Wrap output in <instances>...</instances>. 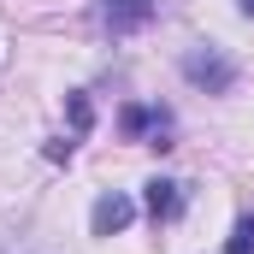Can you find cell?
<instances>
[{"instance_id":"cell-1","label":"cell","mask_w":254,"mask_h":254,"mask_svg":"<svg viewBox=\"0 0 254 254\" xmlns=\"http://www.w3.org/2000/svg\"><path fill=\"white\" fill-rule=\"evenodd\" d=\"M184 77H190L195 89H207V95H225V89L237 83V65L225 60L219 48H190V54H184Z\"/></svg>"},{"instance_id":"cell-2","label":"cell","mask_w":254,"mask_h":254,"mask_svg":"<svg viewBox=\"0 0 254 254\" xmlns=\"http://www.w3.org/2000/svg\"><path fill=\"white\" fill-rule=\"evenodd\" d=\"M95 12H101V30L130 36V30H142V24L154 18V0H101Z\"/></svg>"},{"instance_id":"cell-3","label":"cell","mask_w":254,"mask_h":254,"mask_svg":"<svg viewBox=\"0 0 254 254\" xmlns=\"http://www.w3.org/2000/svg\"><path fill=\"white\" fill-rule=\"evenodd\" d=\"M130 219H136V201L113 190V195H101V201H95V213H89V231H95V237H119Z\"/></svg>"},{"instance_id":"cell-4","label":"cell","mask_w":254,"mask_h":254,"mask_svg":"<svg viewBox=\"0 0 254 254\" xmlns=\"http://www.w3.org/2000/svg\"><path fill=\"white\" fill-rule=\"evenodd\" d=\"M148 213H154V225H172V219L184 213V184L154 178V184H148Z\"/></svg>"},{"instance_id":"cell-5","label":"cell","mask_w":254,"mask_h":254,"mask_svg":"<svg viewBox=\"0 0 254 254\" xmlns=\"http://www.w3.org/2000/svg\"><path fill=\"white\" fill-rule=\"evenodd\" d=\"M225 254H254V213H243L237 219V231H231V249Z\"/></svg>"},{"instance_id":"cell-6","label":"cell","mask_w":254,"mask_h":254,"mask_svg":"<svg viewBox=\"0 0 254 254\" xmlns=\"http://www.w3.org/2000/svg\"><path fill=\"white\" fill-rule=\"evenodd\" d=\"M71 125L89 130V101H83V95H71Z\"/></svg>"},{"instance_id":"cell-7","label":"cell","mask_w":254,"mask_h":254,"mask_svg":"<svg viewBox=\"0 0 254 254\" xmlns=\"http://www.w3.org/2000/svg\"><path fill=\"white\" fill-rule=\"evenodd\" d=\"M243 12H249V18H254V0H243Z\"/></svg>"}]
</instances>
